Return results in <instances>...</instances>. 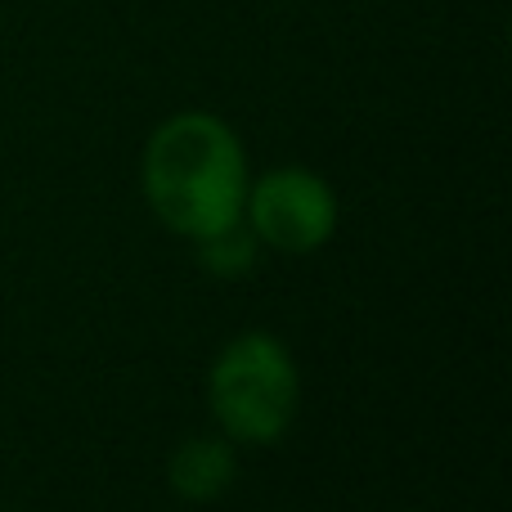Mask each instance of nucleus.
<instances>
[{
    "mask_svg": "<svg viewBox=\"0 0 512 512\" xmlns=\"http://www.w3.org/2000/svg\"><path fill=\"white\" fill-rule=\"evenodd\" d=\"M144 198L167 230L203 243L243 221L248 158L221 117L176 113L144 144Z\"/></svg>",
    "mask_w": 512,
    "mask_h": 512,
    "instance_id": "1",
    "label": "nucleus"
},
{
    "mask_svg": "<svg viewBox=\"0 0 512 512\" xmlns=\"http://www.w3.org/2000/svg\"><path fill=\"white\" fill-rule=\"evenodd\" d=\"M212 414L230 441L274 445L292 427L301 400L297 364L270 333H243L216 355L207 378Z\"/></svg>",
    "mask_w": 512,
    "mask_h": 512,
    "instance_id": "2",
    "label": "nucleus"
},
{
    "mask_svg": "<svg viewBox=\"0 0 512 512\" xmlns=\"http://www.w3.org/2000/svg\"><path fill=\"white\" fill-rule=\"evenodd\" d=\"M243 216L252 234L279 252H315L337 230V198L315 171L279 167L248 185Z\"/></svg>",
    "mask_w": 512,
    "mask_h": 512,
    "instance_id": "3",
    "label": "nucleus"
},
{
    "mask_svg": "<svg viewBox=\"0 0 512 512\" xmlns=\"http://www.w3.org/2000/svg\"><path fill=\"white\" fill-rule=\"evenodd\" d=\"M167 477L180 499H189V504H212V499H221L225 490L234 486L239 459H234V450L225 441L198 436V441L176 445V454H171V463H167Z\"/></svg>",
    "mask_w": 512,
    "mask_h": 512,
    "instance_id": "4",
    "label": "nucleus"
},
{
    "mask_svg": "<svg viewBox=\"0 0 512 512\" xmlns=\"http://www.w3.org/2000/svg\"><path fill=\"white\" fill-rule=\"evenodd\" d=\"M198 252H203V265L212 274H248L252 256H256V234H248L243 230V221H239V225H230V230L203 239L198 243Z\"/></svg>",
    "mask_w": 512,
    "mask_h": 512,
    "instance_id": "5",
    "label": "nucleus"
}]
</instances>
